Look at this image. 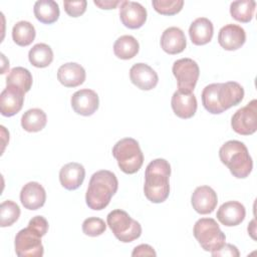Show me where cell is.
<instances>
[{
  "mask_svg": "<svg viewBox=\"0 0 257 257\" xmlns=\"http://www.w3.org/2000/svg\"><path fill=\"white\" fill-rule=\"evenodd\" d=\"M201 97L207 111L220 114L243 100L244 88L236 81L211 83L204 87Z\"/></svg>",
  "mask_w": 257,
  "mask_h": 257,
  "instance_id": "1",
  "label": "cell"
},
{
  "mask_svg": "<svg viewBox=\"0 0 257 257\" xmlns=\"http://www.w3.org/2000/svg\"><path fill=\"white\" fill-rule=\"evenodd\" d=\"M171 165L165 159H156L146 168L144 193L152 203H163L170 194Z\"/></svg>",
  "mask_w": 257,
  "mask_h": 257,
  "instance_id": "2",
  "label": "cell"
},
{
  "mask_svg": "<svg viewBox=\"0 0 257 257\" xmlns=\"http://www.w3.org/2000/svg\"><path fill=\"white\" fill-rule=\"evenodd\" d=\"M118 181L116 176L107 170L95 172L90 180L85 194L86 205L95 211L104 209L116 193Z\"/></svg>",
  "mask_w": 257,
  "mask_h": 257,
  "instance_id": "3",
  "label": "cell"
},
{
  "mask_svg": "<svg viewBox=\"0 0 257 257\" xmlns=\"http://www.w3.org/2000/svg\"><path fill=\"white\" fill-rule=\"evenodd\" d=\"M219 158L237 179L247 178L253 169V161L244 143L228 141L219 150Z\"/></svg>",
  "mask_w": 257,
  "mask_h": 257,
  "instance_id": "4",
  "label": "cell"
},
{
  "mask_svg": "<svg viewBox=\"0 0 257 257\" xmlns=\"http://www.w3.org/2000/svg\"><path fill=\"white\" fill-rule=\"evenodd\" d=\"M112 156L119 169L128 175L137 173L144 164V154L139 143L133 138L119 140L112 148Z\"/></svg>",
  "mask_w": 257,
  "mask_h": 257,
  "instance_id": "5",
  "label": "cell"
},
{
  "mask_svg": "<svg viewBox=\"0 0 257 257\" xmlns=\"http://www.w3.org/2000/svg\"><path fill=\"white\" fill-rule=\"evenodd\" d=\"M106 222L115 238L122 243L133 242L142 235L141 224L123 210L115 209L109 212Z\"/></svg>",
  "mask_w": 257,
  "mask_h": 257,
  "instance_id": "6",
  "label": "cell"
},
{
  "mask_svg": "<svg viewBox=\"0 0 257 257\" xmlns=\"http://www.w3.org/2000/svg\"><path fill=\"white\" fill-rule=\"evenodd\" d=\"M193 234L200 246L211 253L219 250L226 241L225 234L212 218L199 219L194 225Z\"/></svg>",
  "mask_w": 257,
  "mask_h": 257,
  "instance_id": "7",
  "label": "cell"
},
{
  "mask_svg": "<svg viewBox=\"0 0 257 257\" xmlns=\"http://www.w3.org/2000/svg\"><path fill=\"white\" fill-rule=\"evenodd\" d=\"M41 235L30 227L21 229L15 236L14 247L19 257H41L44 248L41 242Z\"/></svg>",
  "mask_w": 257,
  "mask_h": 257,
  "instance_id": "8",
  "label": "cell"
},
{
  "mask_svg": "<svg viewBox=\"0 0 257 257\" xmlns=\"http://www.w3.org/2000/svg\"><path fill=\"white\" fill-rule=\"evenodd\" d=\"M172 71L177 79L179 90L193 92L200 75L197 62L191 58L178 59L174 62Z\"/></svg>",
  "mask_w": 257,
  "mask_h": 257,
  "instance_id": "9",
  "label": "cell"
},
{
  "mask_svg": "<svg viewBox=\"0 0 257 257\" xmlns=\"http://www.w3.org/2000/svg\"><path fill=\"white\" fill-rule=\"evenodd\" d=\"M233 131L242 136L253 135L257 130V100L252 99L248 104L239 108L231 118Z\"/></svg>",
  "mask_w": 257,
  "mask_h": 257,
  "instance_id": "10",
  "label": "cell"
},
{
  "mask_svg": "<svg viewBox=\"0 0 257 257\" xmlns=\"http://www.w3.org/2000/svg\"><path fill=\"white\" fill-rule=\"evenodd\" d=\"M119 18L121 23L130 29L141 28L147 20V10L139 2L121 1L119 7Z\"/></svg>",
  "mask_w": 257,
  "mask_h": 257,
  "instance_id": "11",
  "label": "cell"
},
{
  "mask_svg": "<svg viewBox=\"0 0 257 257\" xmlns=\"http://www.w3.org/2000/svg\"><path fill=\"white\" fill-rule=\"evenodd\" d=\"M25 92L13 84H7L0 94V111L4 116H13L23 106Z\"/></svg>",
  "mask_w": 257,
  "mask_h": 257,
  "instance_id": "12",
  "label": "cell"
},
{
  "mask_svg": "<svg viewBox=\"0 0 257 257\" xmlns=\"http://www.w3.org/2000/svg\"><path fill=\"white\" fill-rule=\"evenodd\" d=\"M72 109L80 115L89 116L93 114L99 105L97 93L88 88H83L75 91L70 99Z\"/></svg>",
  "mask_w": 257,
  "mask_h": 257,
  "instance_id": "13",
  "label": "cell"
},
{
  "mask_svg": "<svg viewBox=\"0 0 257 257\" xmlns=\"http://www.w3.org/2000/svg\"><path fill=\"white\" fill-rule=\"evenodd\" d=\"M193 209L202 215L211 214L217 207L218 197L216 192L209 186H200L195 189L191 197Z\"/></svg>",
  "mask_w": 257,
  "mask_h": 257,
  "instance_id": "14",
  "label": "cell"
},
{
  "mask_svg": "<svg viewBox=\"0 0 257 257\" xmlns=\"http://www.w3.org/2000/svg\"><path fill=\"white\" fill-rule=\"evenodd\" d=\"M131 81L142 90L155 88L159 81L158 73L146 63H136L130 69Z\"/></svg>",
  "mask_w": 257,
  "mask_h": 257,
  "instance_id": "15",
  "label": "cell"
},
{
  "mask_svg": "<svg viewBox=\"0 0 257 257\" xmlns=\"http://www.w3.org/2000/svg\"><path fill=\"white\" fill-rule=\"evenodd\" d=\"M246 41L244 28L237 24H227L223 26L218 34V42L225 50L233 51L239 49Z\"/></svg>",
  "mask_w": 257,
  "mask_h": 257,
  "instance_id": "16",
  "label": "cell"
},
{
  "mask_svg": "<svg viewBox=\"0 0 257 257\" xmlns=\"http://www.w3.org/2000/svg\"><path fill=\"white\" fill-rule=\"evenodd\" d=\"M171 105L173 111L180 118H191L197 110V98L193 92L176 90L172 96Z\"/></svg>",
  "mask_w": 257,
  "mask_h": 257,
  "instance_id": "17",
  "label": "cell"
},
{
  "mask_svg": "<svg viewBox=\"0 0 257 257\" xmlns=\"http://www.w3.org/2000/svg\"><path fill=\"white\" fill-rule=\"evenodd\" d=\"M217 219L221 224L227 227H233L241 224L246 216V210L243 204L237 201H228L223 203L217 211Z\"/></svg>",
  "mask_w": 257,
  "mask_h": 257,
  "instance_id": "18",
  "label": "cell"
},
{
  "mask_svg": "<svg viewBox=\"0 0 257 257\" xmlns=\"http://www.w3.org/2000/svg\"><path fill=\"white\" fill-rule=\"evenodd\" d=\"M20 201L25 209L38 210L46 201L45 190L39 183L29 182L21 189Z\"/></svg>",
  "mask_w": 257,
  "mask_h": 257,
  "instance_id": "19",
  "label": "cell"
},
{
  "mask_svg": "<svg viewBox=\"0 0 257 257\" xmlns=\"http://www.w3.org/2000/svg\"><path fill=\"white\" fill-rule=\"evenodd\" d=\"M85 178L84 167L75 162L64 165L59 171V181L63 188L69 191L78 189Z\"/></svg>",
  "mask_w": 257,
  "mask_h": 257,
  "instance_id": "20",
  "label": "cell"
},
{
  "mask_svg": "<svg viewBox=\"0 0 257 257\" xmlns=\"http://www.w3.org/2000/svg\"><path fill=\"white\" fill-rule=\"evenodd\" d=\"M84 68L76 62L62 64L57 70V79L65 87H76L85 80Z\"/></svg>",
  "mask_w": 257,
  "mask_h": 257,
  "instance_id": "21",
  "label": "cell"
},
{
  "mask_svg": "<svg viewBox=\"0 0 257 257\" xmlns=\"http://www.w3.org/2000/svg\"><path fill=\"white\" fill-rule=\"evenodd\" d=\"M161 46L169 54H178L185 50L187 40L185 33L179 27L167 28L161 36Z\"/></svg>",
  "mask_w": 257,
  "mask_h": 257,
  "instance_id": "22",
  "label": "cell"
},
{
  "mask_svg": "<svg viewBox=\"0 0 257 257\" xmlns=\"http://www.w3.org/2000/svg\"><path fill=\"white\" fill-rule=\"evenodd\" d=\"M213 34V23L206 17L195 19L189 27V35L192 43L195 45H205L209 43L212 40Z\"/></svg>",
  "mask_w": 257,
  "mask_h": 257,
  "instance_id": "23",
  "label": "cell"
},
{
  "mask_svg": "<svg viewBox=\"0 0 257 257\" xmlns=\"http://www.w3.org/2000/svg\"><path fill=\"white\" fill-rule=\"evenodd\" d=\"M35 18L44 24H52L59 18V6L53 0L36 1L33 7Z\"/></svg>",
  "mask_w": 257,
  "mask_h": 257,
  "instance_id": "24",
  "label": "cell"
},
{
  "mask_svg": "<svg viewBox=\"0 0 257 257\" xmlns=\"http://www.w3.org/2000/svg\"><path fill=\"white\" fill-rule=\"evenodd\" d=\"M140 49L138 40L132 35H122L118 37L113 44V52L116 57L127 60L135 57Z\"/></svg>",
  "mask_w": 257,
  "mask_h": 257,
  "instance_id": "25",
  "label": "cell"
},
{
  "mask_svg": "<svg viewBox=\"0 0 257 257\" xmlns=\"http://www.w3.org/2000/svg\"><path fill=\"white\" fill-rule=\"evenodd\" d=\"M46 122V113L40 108H30L21 117V126L28 133L40 132L45 127Z\"/></svg>",
  "mask_w": 257,
  "mask_h": 257,
  "instance_id": "26",
  "label": "cell"
},
{
  "mask_svg": "<svg viewBox=\"0 0 257 257\" xmlns=\"http://www.w3.org/2000/svg\"><path fill=\"white\" fill-rule=\"evenodd\" d=\"M29 62L38 68L47 67L53 60V51L45 43L35 44L28 52Z\"/></svg>",
  "mask_w": 257,
  "mask_h": 257,
  "instance_id": "27",
  "label": "cell"
},
{
  "mask_svg": "<svg viewBox=\"0 0 257 257\" xmlns=\"http://www.w3.org/2000/svg\"><path fill=\"white\" fill-rule=\"evenodd\" d=\"M36 31L29 21H18L12 28V39L19 46H28L35 39Z\"/></svg>",
  "mask_w": 257,
  "mask_h": 257,
  "instance_id": "28",
  "label": "cell"
},
{
  "mask_svg": "<svg viewBox=\"0 0 257 257\" xmlns=\"http://www.w3.org/2000/svg\"><path fill=\"white\" fill-rule=\"evenodd\" d=\"M256 2L254 0H238L230 4L231 16L242 23L250 22L254 16Z\"/></svg>",
  "mask_w": 257,
  "mask_h": 257,
  "instance_id": "29",
  "label": "cell"
},
{
  "mask_svg": "<svg viewBox=\"0 0 257 257\" xmlns=\"http://www.w3.org/2000/svg\"><path fill=\"white\" fill-rule=\"evenodd\" d=\"M32 74L31 72L22 66H16L12 68L6 77V84H13L21 88L25 93L28 92L32 86Z\"/></svg>",
  "mask_w": 257,
  "mask_h": 257,
  "instance_id": "30",
  "label": "cell"
},
{
  "mask_svg": "<svg viewBox=\"0 0 257 257\" xmlns=\"http://www.w3.org/2000/svg\"><path fill=\"white\" fill-rule=\"evenodd\" d=\"M20 217V208L19 206L11 201L6 200L0 205V226L9 227L13 225L18 218Z\"/></svg>",
  "mask_w": 257,
  "mask_h": 257,
  "instance_id": "31",
  "label": "cell"
},
{
  "mask_svg": "<svg viewBox=\"0 0 257 257\" xmlns=\"http://www.w3.org/2000/svg\"><path fill=\"white\" fill-rule=\"evenodd\" d=\"M152 5L154 9L162 15H175L179 13L183 6V0H153Z\"/></svg>",
  "mask_w": 257,
  "mask_h": 257,
  "instance_id": "32",
  "label": "cell"
},
{
  "mask_svg": "<svg viewBox=\"0 0 257 257\" xmlns=\"http://www.w3.org/2000/svg\"><path fill=\"white\" fill-rule=\"evenodd\" d=\"M106 230L104 221L97 217L86 218L82 223V232L89 237H96L103 234Z\"/></svg>",
  "mask_w": 257,
  "mask_h": 257,
  "instance_id": "33",
  "label": "cell"
},
{
  "mask_svg": "<svg viewBox=\"0 0 257 257\" xmlns=\"http://www.w3.org/2000/svg\"><path fill=\"white\" fill-rule=\"evenodd\" d=\"M63 6L67 15H69L70 17H78L85 12L87 2L85 0L64 1Z\"/></svg>",
  "mask_w": 257,
  "mask_h": 257,
  "instance_id": "34",
  "label": "cell"
},
{
  "mask_svg": "<svg viewBox=\"0 0 257 257\" xmlns=\"http://www.w3.org/2000/svg\"><path fill=\"white\" fill-rule=\"evenodd\" d=\"M28 227L32 228L43 237L47 233L49 225L47 220L43 216H35L32 219H30L28 223Z\"/></svg>",
  "mask_w": 257,
  "mask_h": 257,
  "instance_id": "35",
  "label": "cell"
},
{
  "mask_svg": "<svg viewBox=\"0 0 257 257\" xmlns=\"http://www.w3.org/2000/svg\"><path fill=\"white\" fill-rule=\"evenodd\" d=\"M212 256H231V257H238L240 255L238 248L232 244H224L219 250L212 252Z\"/></svg>",
  "mask_w": 257,
  "mask_h": 257,
  "instance_id": "36",
  "label": "cell"
},
{
  "mask_svg": "<svg viewBox=\"0 0 257 257\" xmlns=\"http://www.w3.org/2000/svg\"><path fill=\"white\" fill-rule=\"evenodd\" d=\"M132 256H157V253L152 246L148 244H141L134 248Z\"/></svg>",
  "mask_w": 257,
  "mask_h": 257,
  "instance_id": "37",
  "label": "cell"
},
{
  "mask_svg": "<svg viewBox=\"0 0 257 257\" xmlns=\"http://www.w3.org/2000/svg\"><path fill=\"white\" fill-rule=\"evenodd\" d=\"M94 5L99 7L100 9H114L121 1L119 0H94Z\"/></svg>",
  "mask_w": 257,
  "mask_h": 257,
  "instance_id": "38",
  "label": "cell"
},
{
  "mask_svg": "<svg viewBox=\"0 0 257 257\" xmlns=\"http://www.w3.org/2000/svg\"><path fill=\"white\" fill-rule=\"evenodd\" d=\"M248 233H250L252 238L255 239V236H254V233H255V220H252L250 225L248 226Z\"/></svg>",
  "mask_w": 257,
  "mask_h": 257,
  "instance_id": "39",
  "label": "cell"
}]
</instances>
